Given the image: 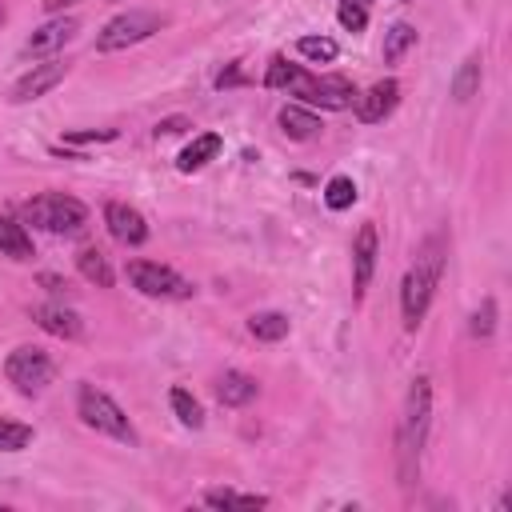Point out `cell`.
<instances>
[{
  "instance_id": "cell-1",
  "label": "cell",
  "mask_w": 512,
  "mask_h": 512,
  "mask_svg": "<svg viewBox=\"0 0 512 512\" xmlns=\"http://www.w3.org/2000/svg\"><path fill=\"white\" fill-rule=\"evenodd\" d=\"M264 84L268 88H284L288 96L304 100V104H320V108H348L356 100V88L344 80V76H312L304 72L300 64H288L284 56H276L264 72Z\"/></svg>"
},
{
  "instance_id": "cell-2",
  "label": "cell",
  "mask_w": 512,
  "mask_h": 512,
  "mask_svg": "<svg viewBox=\"0 0 512 512\" xmlns=\"http://www.w3.org/2000/svg\"><path fill=\"white\" fill-rule=\"evenodd\" d=\"M428 420H432V380L416 376L404 396V412H400V428H396V460H400L404 488L420 476V448L428 436Z\"/></svg>"
},
{
  "instance_id": "cell-3",
  "label": "cell",
  "mask_w": 512,
  "mask_h": 512,
  "mask_svg": "<svg viewBox=\"0 0 512 512\" xmlns=\"http://www.w3.org/2000/svg\"><path fill=\"white\" fill-rule=\"evenodd\" d=\"M440 272H444V240L440 236H428L416 264L404 272L400 280V316H404V328H420L432 296H436V284H440Z\"/></svg>"
},
{
  "instance_id": "cell-4",
  "label": "cell",
  "mask_w": 512,
  "mask_h": 512,
  "mask_svg": "<svg viewBox=\"0 0 512 512\" xmlns=\"http://www.w3.org/2000/svg\"><path fill=\"white\" fill-rule=\"evenodd\" d=\"M20 220L32 224V228H44L52 236H76L84 232L88 224V208L76 200V196H64V192H40L32 200L20 204Z\"/></svg>"
},
{
  "instance_id": "cell-5",
  "label": "cell",
  "mask_w": 512,
  "mask_h": 512,
  "mask_svg": "<svg viewBox=\"0 0 512 512\" xmlns=\"http://www.w3.org/2000/svg\"><path fill=\"white\" fill-rule=\"evenodd\" d=\"M76 412H80V420H84L88 428H96V432H104V436H112V440H120V444H136V428H132L128 412H124L104 388L80 384V392H76Z\"/></svg>"
},
{
  "instance_id": "cell-6",
  "label": "cell",
  "mask_w": 512,
  "mask_h": 512,
  "mask_svg": "<svg viewBox=\"0 0 512 512\" xmlns=\"http://www.w3.org/2000/svg\"><path fill=\"white\" fill-rule=\"evenodd\" d=\"M164 16L160 12H148V8H128L120 16H112L100 32H96V52H120V48H132L140 40H148L152 32H160Z\"/></svg>"
},
{
  "instance_id": "cell-7",
  "label": "cell",
  "mask_w": 512,
  "mask_h": 512,
  "mask_svg": "<svg viewBox=\"0 0 512 512\" xmlns=\"http://www.w3.org/2000/svg\"><path fill=\"white\" fill-rule=\"evenodd\" d=\"M4 376H8V384H12L20 396H36V392H44V388L52 384L56 364L48 360L44 348L20 344V348L8 352V360H4Z\"/></svg>"
},
{
  "instance_id": "cell-8",
  "label": "cell",
  "mask_w": 512,
  "mask_h": 512,
  "mask_svg": "<svg viewBox=\"0 0 512 512\" xmlns=\"http://www.w3.org/2000/svg\"><path fill=\"white\" fill-rule=\"evenodd\" d=\"M128 280H132L136 292L156 296V300H188L196 292L192 280H184L176 268L156 264V260H132L128 264Z\"/></svg>"
},
{
  "instance_id": "cell-9",
  "label": "cell",
  "mask_w": 512,
  "mask_h": 512,
  "mask_svg": "<svg viewBox=\"0 0 512 512\" xmlns=\"http://www.w3.org/2000/svg\"><path fill=\"white\" fill-rule=\"evenodd\" d=\"M68 64L64 60H44V64H32L16 84H12V104H28V100H40L44 92H52L60 80H64Z\"/></svg>"
},
{
  "instance_id": "cell-10",
  "label": "cell",
  "mask_w": 512,
  "mask_h": 512,
  "mask_svg": "<svg viewBox=\"0 0 512 512\" xmlns=\"http://www.w3.org/2000/svg\"><path fill=\"white\" fill-rule=\"evenodd\" d=\"M104 224H108L112 240H120L124 248H140L148 240V220L124 200H108L104 204Z\"/></svg>"
},
{
  "instance_id": "cell-11",
  "label": "cell",
  "mask_w": 512,
  "mask_h": 512,
  "mask_svg": "<svg viewBox=\"0 0 512 512\" xmlns=\"http://www.w3.org/2000/svg\"><path fill=\"white\" fill-rule=\"evenodd\" d=\"M376 256H380V232L368 220V224H360V232L352 240V288H356V296L368 292L372 272H376Z\"/></svg>"
},
{
  "instance_id": "cell-12",
  "label": "cell",
  "mask_w": 512,
  "mask_h": 512,
  "mask_svg": "<svg viewBox=\"0 0 512 512\" xmlns=\"http://www.w3.org/2000/svg\"><path fill=\"white\" fill-rule=\"evenodd\" d=\"M396 100H400V84L388 76V80H376L368 92H360L352 104H356V116H360L364 124H380V120L396 108Z\"/></svg>"
},
{
  "instance_id": "cell-13",
  "label": "cell",
  "mask_w": 512,
  "mask_h": 512,
  "mask_svg": "<svg viewBox=\"0 0 512 512\" xmlns=\"http://www.w3.org/2000/svg\"><path fill=\"white\" fill-rule=\"evenodd\" d=\"M72 36H76V20H72V16H52L48 24H40V28L28 36L24 52H28V56H48V52L64 48Z\"/></svg>"
},
{
  "instance_id": "cell-14",
  "label": "cell",
  "mask_w": 512,
  "mask_h": 512,
  "mask_svg": "<svg viewBox=\"0 0 512 512\" xmlns=\"http://www.w3.org/2000/svg\"><path fill=\"white\" fill-rule=\"evenodd\" d=\"M32 320H36L44 332L60 336V340L84 336V320H80L72 308H64V304H36V308H32Z\"/></svg>"
},
{
  "instance_id": "cell-15",
  "label": "cell",
  "mask_w": 512,
  "mask_h": 512,
  "mask_svg": "<svg viewBox=\"0 0 512 512\" xmlns=\"http://www.w3.org/2000/svg\"><path fill=\"white\" fill-rule=\"evenodd\" d=\"M256 392H260V384H256L248 372H236V368L216 380V400H220L224 408H244V404L256 400Z\"/></svg>"
},
{
  "instance_id": "cell-16",
  "label": "cell",
  "mask_w": 512,
  "mask_h": 512,
  "mask_svg": "<svg viewBox=\"0 0 512 512\" xmlns=\"http://www.w3.org/2000/svg\"><path fill=\"white\" fill-rule=\"evenodd\" d=\"M276 120H280V132L288 136V140H312L324 124H320V116L312 112V108H304V104H284L280 112H276Z\"/></svg>"
},
{
  "instance_id": "cell-17",
  "label": "cell",
  "mask_w": 512,
  "mask_h": 512,
  "mask_svg": "<svg viewBox=\"0 0 512 512\" xmlns=\"http://www.w3.org/2000/svg\"><path fill=\"white\" fill-rule=\"evenodd\" d=\"M0 256H8V260H32V236L24 232V224H16L4 212H0Z\"/></svg>"
},
{
  "instance_id": "cell-18",
  "label": "cell",
  "mask_w": 512,
  "mask_h": 512,
  "mask_svg": "<svg viewBox=\"0 0 512 512\" xmlns=\"http://www.w3.org/2000/svg\"><path fill=\"white\" fill-rule=\"evenodd\" d=\"M220 144H224V140H220L216 132H200V136H196V140H192V144L180 152L176 168H180V172H196V168H204V164H208V160L220 152Z\"/></svg>"
},
{
  "instance_id": "cell-19",
  "label": "cell",
  "mask_w": 512,
  "mask_h": 512,
  "mask_svg": "<svg viewBox=\"0 0 512 512\" xmlns=\"http://www.w3.org/2000/svg\"><path fill=\"white\" fill-rule=\"evenodd\" d=\"M76 268H80V276L88 280V284H96V288H112V264H108V256L100 252V248H80L76 252Z\"/></svg>"
},
{
  "instance_id": "cell-20",
  "label": "cell",
  "mask_w": 512,
  "mask_h": 512,
  "mask_svg": "<svg viewBox=\"0 0 512 512\" xmlns=\"http://www.w3.org/2000/svg\"><path fill=\"white\" fill-rule=\"evenodd\" d=\"M288 316L284 312H252L248 316V332L256 336V340H264V344H276V340H284L288 336Z\"/></svg>"
},
{
  "instance_id": "cell-21",
  "label": "cell",
  "mask_w": 512,
  "mask_h": 512,
  "mask_svg": "<svg viewBox=\"0 0 512 512\" xmlns=\"http://www.w3.org/2000/svg\"><path fill=\"white\" fill-rule=\"evenodd\" d=\"M204 504H208V508H264L268 496H260V492H232V488H212V492H204Z\"/></svg>"
},
{
  "instance_id": "cell-22",
  "label": "cell",
  "mask_w": 512,
  "mask_h": 512,
  "mask_svg": "<svg viewBox=\"0 0 512 512\" xmlns=\"http://www.w3.org/2000/svg\"><path fill=\"white\" fill-rule=\"evenodd\" d=\"M168 404H172V412H176V420H180L184 428H200V424H204V408H200V400H196L188 388H172V392H168Z\"/></svg>"
},
{
  "instance_id": "cell-23",
  "label": "cell",
  "mask_w": 512,
  "mask_h": 512,
  "mask_svg": "<svg viewBox=\"0 0 512 512\" xmlns=\"http://www.w3.org/2000/svg\"><path fill=\"white\" fill-rule=\"evenodd\" d=\"M476 88H480V56L472 52V56L460 64V72L452 76V96L464 104V100H472V96H476Z\"/></svg>"
},
{
  "instance_id": "cell-24",
  "label": "cell",
  "mask_w": 512,
  "mask_h": 512,
  "mask_svg": "<svg viewBox=\"0 0 512 512\" xmlns=\"http://www.w3.org/2000/svg\"><path fill=\"white\" fill-rule=\"evenodd\" d=\"M412 44H416V28H412V24H404V20H400V24H392V28L384 32V60H388V64H396Z\"/></svg>"
},
{
  "instance_id": "cell-25",
  "label": "cell",
  "mask_w": 512,
  "mask_h": 512,
  "mask_svg": "<svg viewBox=\"0 0 512 512\" xmlns=\"http://www.w3.org/2000/svg\"><path fill=\"white\" fill-rule=\"evenodd\" d=\"M296 52L304 56V60H312V64H332L336 60V40H328V36H300L296 40Z\"/></svg>"
},
{
  "instance_id": "cell-26",
  "label": "cell",
  "mask_w": 512,
  "mask_h": 512,
  "mask_svg": "<svg viewBox=\"0 0 512 512\" xmlns=\"http://www.w3.org/2000/svg\"><path fill=\"white\" fill-rule=\"evenodd\" d=\"M352 200H356V184H352V176H332V180L324 184V204H328L332 212L352 208Z\"/></svg>"
},
{
  "instance_id": "cell-27",
  "label": "cell",
  "mask_w": 512,
  "mask_h": 512,
  "mask_svg": "<svg viewBox=\"0 0 512 512\" xmlns=\"http://www.w3.org/2000/svg\"><path fill=\"white\" fill-rule=\"evenodd\" d=\"M368 8H372V0H340V4H336V20H340V28H348V32H364V28H368Z\"/></svg>"
},
{
  "instance_id": "cell-28",
  "label": "cell",
  "mask_w": 512,
  "mask_h": 512,
  "mask_svg": "<svg viewBox=\"0 0 512 512\" xmlns=\"http://www.w3.org/2000/svg\"><path fill=\"white\" fill-rule=\"evenodd\" d=\"M32 444V428L20 420H4L0 416V452H20Z\"/></svg>"
},
{
  "instance_id": "cell-29",
  "label": "cell",
  "mask_w": 512,
  "mask_h": 512,
  "mask_svg": "<svg viewBox=\"0 0 512 512\" xmlns=\"http://www.w3.org/2000/svg\"><path fill=\"white\" fill-rule=\"evenodd\" d=\"M468 332H472L476 340H488V336L496 332V300H492V296H488V300H484V304L472 312V324H468Z\"/></svg>"
},
{
  "instance_id": "cell-30",
  "label": "cell",
  "mask_w": 512,
  "mask_h": 512,
  "mask_svg": "<svg viewBox=\"0 0 512 512\" xmlns=\"http://www.w3.org/2000/svg\"><path fill=\"white\" fill-rule=\"evenodd\" d=\"M96 140H116L112 128H96V132H64V144H96Z\"/></svg>"
},
{
  "instance_id": "cell-31",
  "label": "cell",
  "mask_w": 512,
  "mask_h": 512,
  "mask_svg": "<svg viewBox=\"0 0 512 512\" xmlns=\"http://www.w3.org/2000/svg\"><path fill=\"white\" fill-rule=\"evenodd\" d=\"M184 128H188V120L184 116H172V120L156 124V136H172V132H184Z\"/></svg>"
},
{
  "instance_id": "cell-32",
  "label": "cell",
  "mask_w": 512,
  "mask_h": 512,
  "mask_svg": "<svg viewBox=\"0 0 512 512\" xmlns=\"http://www.w3.org/2000/svg\"><path fill=\"white\" fill-rule=\"evenodd\" d=\"M40 284H44V288H48V292H52V296H60V292H64V288H68V284H64V280H60V276H52V272H44V276H40Z\"/></svg>"
},
{
  "instance_id": "cell-33",
  "label": "cell",
  "mask_w": 512,
  "mask_h": 512,
  "mask_svg": "<svg viewBox=\"0 0 512 512\" xmlns=\"http://www.w3.org/2000/svg\"><path fill=\"white\" fill-rule=\"evenodd\" d=\"M240 80H244V76H240V68H228V72H220V76H216V84H220V88H228V84H240Z\"/></svg>"
},
{
  "instance_id": "cell-34",
  "label": "cell",
  "mask_w": 512,
  "mask_h": 512,
  "mask_svg": "<svg viewBox=\"0 0 512 512\" xmlns=\"http://www.w3.org/2000/svg\"><path fill=\"white\" fill-rule=\"evenodd\" d=\"M68 4H76V0H44L48 12H60V8H68Z\"/></svg>"
},
{
  "instance_id": "cell-35",
  "label": "cell",
  "mask_w": 512,
  "mask_h": 512,
  "mask_svg": "<svg viewBox=\"0 0 512 512\" xmlns=\"http://www.w3.org/2000/svg\"><path fill=\"white\" fill-rule=\"evenodd\" d=\"M0 24H4V4H0Z\"/></svg>"
}]
</instances>
